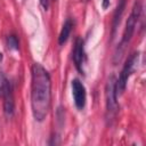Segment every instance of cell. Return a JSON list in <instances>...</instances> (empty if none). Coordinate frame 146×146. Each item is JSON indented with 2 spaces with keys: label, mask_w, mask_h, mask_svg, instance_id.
<instances>
[{
  "label": "cell",
  "mask_w": 146,
  "mask_h": 146,
  "mask_svg": "<svg viewBox=\"0 0 146 146\" xmlns=\"http://www.w3.org/2000/svg\"><path fill=\"white\" fill-rule=\"evenodd\" d=\"M31 82V107L36 121H43L50 108L51 81L49 73L39 63L32 65Z\"/></svg>",
  "instance_id": "cell-1"
},
{
  "label": "cell",
  "mask_w": 146,
  "mask_h": 146,
  "mask_svg": "<svg viewBox=\"0 0 146 146\" xmlns=\"http://www.w3.org/2000/svg\"><path fill=\"white\" fill-rule=\"evenodd\" d=\"M141 9H143V6H141V1L140 0H136L135 3H133V7H132V10H131V14L129 16V18L127 19V23H125V27H124V31H123V35H122V39H121V42H120V46L117 48L119 50V54L115 55V60L114 63L117 62V59L120 60L121 56H122V52L124 51V48L128 46V43L130 42L132 35H133V32H135V27L137 25V22L141 15Z\"/></svg>",
  "instance_id": "cell-2"
},
{
  "label": "cell",
  "mask_w": 146,
  "mask_h": 146,
  "mask_svg": "<svg viewBox=\"0 0 146 146\" xmlns=\"http://www.w3.org/2000/svg\"><path fill=\"white\" fill-rule=\"evenodd\" d=\"M138 58H139V54L138 52H133L132 55L129 56V58L125 60L123 68L120 73L119 79L115 81V90H116V96H120L124 92L125 87H127V82L130 78V75L132 74V72L136 70L137 64H138Z\"/></svg>",
  "instance_id": "cell-3"
},
{
  "label": "cell",
  "mask_w": 146,
  "mask_h": 146,
  "mask_svg": "<svg viewBox=\"0 0 146 146\" xmlns=\"http://www.w3.org/2000/svg\"><path fill=\"white\" fill-rule=\"evenodd\" d=\"M115 79L111 76L106 83V111L107 119H113L117 112V96L115 90Z\"/></svg>",
  "instance_id": "cell-4"
},
{
  "label": "cell",
  "mask_w": 146,
  "mask_h": 146,
  "mask_svg": "<svg viewBox=\"0 0 146 146\" xmlns=\"http://www.w3.org/2000/svg\"><path fill=\"white\" fill-rule=\"evenodd\" d=\"M72 95L74 99V104L78 110H82L86 106V100H87V92L83 83L79 79L72 80Z\"/></svg>",
  "instance_id": "cell-5"
},
{
  "label": "cell",
  "mask_w": 146,
  "mask_h": 146,
  "mask_svg": "<svg viewBox=\"0 0 146 146\" xmlns=\"http://www.w3.org/2000/svg\"><path fill=\"white\" fill-rule=\"evenodd\" d=\"M2 97H3V112H5V115L8 119H10V117H13V115L15 113V102H14L13 86L8 80H7L6 84H5Z\"/></svg>",
  "instance_id": "cell-6"
},
{
  "label": "cell",
  "mask_w": 146,
  "mask_h": 146,
  "mask_svg": "<svg viewBox=\"0 0 146 146\" xmlns=\"http://www.w3.org/2000/svg\"><path fill=\"white\" fill-rule=\"evenodd\" d=\"M73 60L75 64L76 70L83 74V64L86 62V51H84V42L82 38H76L75 43H74V49H73Z\"/></svg>",
  "instance_id": "cell-7"
},
{
  "label": "cell",
  "mask_w": 146,
  "mask_h": 146,
  "mask_svg": "<svg viewBox=\"0 0 146 146\" xmlns=\"http://www.w3.org/2000/svg\"><path fill=\"white\" fill-rule=\"evenodd\" d=\"M72 29H73V22H72L71 18H67L65 21V23L63 24L62 30H60V33H59V36H58V43L60 46L64 44L67 41V39H68L70 34H71Z\"/></svg>",
  "instance_id": "cell-8"
},
{
  "label": "cell",
  "mask_w": 146,
  "mask_h": 146,
  "mask_svg": "<svg viewBox=\"0 0 146 146\" xmlns=\"http://www.w3.org/2000/svg\"><path fill=\"white\" fill-rule=\"evenodd\" d=\"M124 8H125V0H119V3L116 6V9H115L114 16H113V31H112V35H114V33L116 31V27L120 24L122 14L124 11Z\"/></svg>",
  "instance_id": "cell-9"
},
{
  "label": "cell",
  "mask_w": 146,
  "mask_h": 146,
  "mask_svg": "<svg viewBox=\"0 0 146 146\" xmlns=\"http://www.w3.org/2000/svg\"><path fill=\"white\" fill-rule=\"evenodd\" d=\"M7 46L9 49H14L17 50L18 49V40L15 35H9L7 38Z\"/></svg>",
  "instance_id": "cell-10"
},
{
  "label": "cell",
  "mask_w": 146,
  "mask_h": 146,
  "mask_svg": "<svg viewBox=\"0 0 146 146\" xmlns=\"http://www.w3.org/2000/svg\"><path fill=\"white\" fill-rule=\"evenodd\" d=\"M6 82H7V79H6L5 75L0 72V96H2V92H3V88H5Z\"/></svg>",
  "instance_id": "cell-11"
},
{
  "label": "cell",
  "mask_w": 146,
  "mask_h": 146,
  "mask_svg": "<svg viewBox=\"0 0 146 146\" xmlns=\"http://www.w3.org/2000/svg\"><path fill=\"white\" fill-rule=\"evenodd\" d=\"M41 5H42L43 8L47 10V8H48V0H41Z\"/></svg>",
  "instance_id": "cell-12"
},
{
  "label": "cell",
  "mask_w": 146,
  "mask_h": 146,
  "mask_svg": "<svg viewBox=\"0 0 146 146\" xmlns=\"http://www.w3.org/2000/svg\"><path fill=\"white\" fill-rule=\"evenodd\" d=\"M104 2H103V6H104V8H106L107 6H108V0H103Z\"/></svg>",
  "instance_id": "cell-13"
},
{
  "label": "cell",
  "mask_w": 146,
  "mask_h": 146,
  "mask_svg": "<svg viewBox=\"0 0 146 146\" xmlns=\"http://www.w3.org/2000/svg\"><path fill=\"white\" fill-rule=\"evenodd\" d=\"M1 59H2V54L0 52V60H1Z\"/></svg>",
  "instance_id": "cell-14"
}]
</instances>
